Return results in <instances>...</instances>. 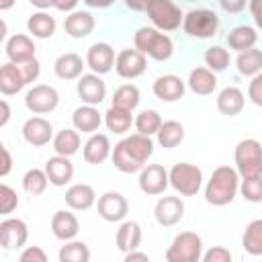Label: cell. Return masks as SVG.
<instances>
[{"mask_svg":"<svg viewBox=\"0 0 262 262\" xmlns=\"http://www.w3.org/2000/svg\"><path fill=\"white\" fill-rule=\"evenodd\" d=\"M151 154H154L151 137L133 133V135H127L115 143L111 160L119 172L135 174V172H141L145 168V162L151 158Z\"/></svg>","mask_w":262,"mask_h":262,"instance_id":"obj_1","label":"cell"},{"mask_svg":"<svg viewBox=\"0 0 262 262\" xmlns=\"http://www.w3.org/2000/svg\"><path fill=\"white\" fill-rule=\"evenodd\" d=\"M239 174L231 166H217L207 180L205 186V201L213 207H225L229 205L235 194L239 192Z\"/></svg>","mask_w":262,"mask_h":262,"instance_id":"obj_2","label":"cell"},{"mask_svg":"<svg viewBox=\"0 0 262 262\" xmlns=\"http://www.w3.org/2000/svg\"><path fill=\"white\" fill-rule=\"evenodd\" d=\"M135 49L143 53L145 57H151L156 61H168L174 53V43L166 33H160L154 27H139L133 37Z\"/></svg>","mask_w":262,"mask_h":262,"instance_id":"obj_3","label":"cell"},{"mask_svg":"<svg viewBox=\"0 0 262 262\" xmlns=\"http://www.w3.org/2000/svg\"><path fill=\"white\" fill-rule=\"evenodd\" d=\"M235 170L242 180L262 176V143L254 137H246L235 145L233 151Z\"/></svg>","mask_w":262,"mask_h":262,"instance_id":"obj_4","label":"cell"},{"mask_svg":"<svg viewBox=\"0 0 262 262\" xmlns=\"http://www.w3.org/2000/svg\"><path fill=\"white\" fill-rule=\"evenodd\" d=\"M145 14L149 16L154 29H158L160 33L176 31L184 20L182 8L172 0H149V2H145Z\"/></svg>","mask_w":262,"mask_h":262,"instance_id":"obj_5","label":"cell"},{"mask_svg":"<svg viewBox=\"0 0 262 262\" xmlns=\"http://www.w3.org/2000/svg\"><path fill=\"white\" fill-rule=\"evenodd\" d=\"M170 186L180 196H194L203 186V170L190 162H178L170 170Z\"/></svg>","mask_w":262,"mask_h":262,"instance_id":"obj_6","label":"cell"},{"mask_svg":"<svg viewBox=\"0 0 262 262\" xmlns=\"http://www.w3.org/2000/svg\"><path fill=\"white\" fill-rule=\"evenodd\" d=\"M203 239L194 231H180L166 250V262H201Z\"/></svg>","mask_w":262,"mask_h":262,"instance_id":"obj_7","label":"cell"},{"mask_svg":"<svg viewBox=\"0 0 262 262\" xmlns=\"http://www.w3.org/2000/svg\"><path fill=\"white\" fill-rule=\"evenodd\" d=\"M182 29L192 39H211L219 29V16L209 8H190L184 14Z\"/></svg>","mask_w":262,"mask_h":262,"instance_id":"obj_8","label":"cell"},{"mask_svg":"<svg viewBox=\"0 0 262 262\" xmlns=\"http://www.w3.org/2000/svg\"><path fill=\"white\" fill-rule=\"evenodd\" d=\"M59 104V92L49 84H37L25 94V106L33 115L53 113Z\"/></svg>","mask_w":262,"mask_h":262,"instance_id":"obj_9","label":"cell"},{"mask_svg":"<svg viewBox=\"0 0 262 262\" xmlns=\"http://www.w3.org/2000/svg\"><path fill=\"white\" fill-rule=\"evenodd\" d=\"M147 68V57L143 53H139L135 47H127V49H121L117 53V59H115V72L125 78V80H135L139 78Z\"/></svg>","mask_w":262,"mask_h":262,"instance_id":"obj_10","label":"cell"},{"mask_svg":"<svg viewBox=\"0 0 262 262\" xmlns=\"http://www.w3.org/2000/svg\"><path fill=\"white\" fill-rule=\"evenodd\" d=\"M96 211H98V215L104 221L119 223V221H125V217L129 213V203H127V199L121 192L108 190V192H104V194L98 196Z\"/></svg>","mask_w":262,"mask_h":262,"instance_id":"obj_11","label":"cell"},{"mask_svg":"<svg viewBox=\"0 0 262 262\" xmlns=\"http://www.w3.org/2000/svg\"><path fill=\"white\" fill-rule=\"evenodd\" d=\"M137 182H139V190L143 194L156 196V194H162L168 188L170 174H168V170L162 164H147L139 172V180Z\"/></svg>","mask_w":262,"mask_h":262,"instance_id":"obj_12","label":"cell"},{"mask_svg":"<svg viewBox=\"0 0 262 262\" xmlns=\"http://www.w3.org/2000/svg\"><path fill=\"white\" fill-rule=\"evenodd\" d=\"M29 239V227L18 217H6L0 223V244L4 250H18Z\"/></svg>","mask_w":262,"mask_h":262,"instance_id":"obj_13","label":"cell"},{"mask_svg":"<svg viewBox=\"0 0 262 262\" xmlns=\"http://www.w3.org/2000/svg\"><path fill=\"white\" fill-rule=\"evenodd\" d=\"M35 51H37V47H35L33 39L25 33H16V35L8 37V41L4 45V53H6L8 61L14 66H23V63L35 59L37 57Z\"/></svg>","mask_w":262,"mask_h":262,"instance_id":"obj_14","label":"cell"},{"mask_svg":"<svg viewBox=\"0 0 262 262\" xmlns=\"http://www.w3.org/2000/svg\"><path fill=\"white\" fill-rule=\"evenodd\" d=\"M76 92H78V96L84 104L96 106L106 98V84L96 74H84L76 82Z\"/></svg>","mask_w":262,"mask_h":262,"instance_id":"obj_15","label":"cell"},{"mask_svg":"<svg viewBox=\"0 0 262 262\" xmlns=\"http://www.w3.org/2000/svg\"><path fill=\"white\" fill-rule=\"evenodd\" d=\"M115 49L108 45V43H94L88 47L86 51V66L92 70V74L96 76H102V74H108L113 68H115Z\"/></svg>","mask_w":262,"mask_h":262,"instance_id":"obj_16","label":"cell"},{"mask_svg":"<svg viewBox=\"0 0 262 262\" xmlns=\"http://www.w3.org/2000/svg\"><path fill=\"white\" fill-rule=\"evenodd\" d=\"M151 90H154L156 98H160L162 102H176L184 96L186 82L176 74H164V76H158L154 80Z\"/></svg>","mask_w":262,"mask_h":262,"instance_id":"obj_17","label":"cell"},{"mask_svg":"<svg viewBox=\"0 0 262 262\" xmlns=\"http://www.w3.org/2000/svg\"><path fill=\"white\" fill-rule=\"evenodd\" d=\"M23 137L33 147L47 145L55 137L53 135V125L43 117H31L23 123Z\"/></svg>","mask_w":262,"mask_h":262,"instance_id":"obj_18","label":"cell"},{"mask_svg":"<svg viewBox=\"0 0 262 262\" xmlns=\"http://www.w3.org/2000/svg\"><path fill=\"white\" fill-rule=\"evenodd\" d=\"M154 217L162 227H172L184 217V203L180 196H162L154 207Z\"/></svg>","mask_w":262,"mask_h":262,"instance_id":"obj_19","label":"cell"},{"mask_svg":"<svg viewBox=\"0 0 262 262\" xmlns=\"http://www.w3.org/2000/svg\"><path fill=\"white\" fill-rule=\"evenodd\" d=\"M96 27V20L92 16L90 10H74L72 14H66V20H63V31L72 37V39H84L88 37Z\"/></svg>","mask_w":262,"mask_h":262,"instance_id":"obj_20","label":"cell"},{"mask_svg":"<svg viewBox=\"0 0 262 262\" xmlns=\"http://www.w3.org/2000/svg\"><path fill=\"white\" fill-rule=\"evenodd\" d=\"M111 154H113V147H111L108 135H104V133H94V135H90V137L86 139L84 147H82V156H84L86 164H92V166L102 164Z\"/></svg>","mask_w":262,"mask_h":262,"instance_id":"obj_21","label":"cell"},{"mask_svg":"<svg viewBox=\"0 0 262 262\" xmlns=\"http://www.w3.org/2000/svg\"><path fill=\"white\" fill-rule=\"evenodd\" d=\"M84 66H86V61L78 53L68 51V53H61L53 61V72H55V76L59 80H80L84 76L82 74Z\"/></svg>","mask_w":262,"mask_h":262,"instance_id":"obj_22","label":"cell"},{"mask_svg":"<svg viewBox=\"0 0 262 262\" xmlns=\"http://www.w3.org/2000/svg\"><path fill=\"white\" fill-rule=\"evenodd\" d=\"M102 123V117L98 113L96 106H90V104H82L78 106L74 113H72V125L78 133H88V135H94L98 133V127Z\"/></svg>","mask_w":262,"mask_h":262,"instance_id":"obj_23","label":"cell"},{"mask_svg":"<svg viewBox=\"0 0 262 262\" xmlns=\"http://www.w3.org/2000/svg\"><path fill=\"white\" fill-rule=\"evenodd\" d=\"M43 170L49 178V184L53 186H66L74 178V164L70 162V158H63V156L49 158Z\"/></svg>","mask_w":262,"mask_h":262,"instance_id":"obj_24","label":"cell"},{"mask_svg":"<svg viewBox=\"0 0 262 262\" xmlns=\"http://www.w3.org/2000/svg\"><path fill=\"white\" fill-rule=\"evenodd\" d=\"M51 231L57 239L61 242H72L78 231H80V223L78 217L70 211H55L51 217Z\"/></svg>","mask_w":262,"mask_h":262,"instance_id":"obj_25","label":"cell"},{"mask_svg":"<svg viewBox=\"0 0 262 262\" xmlns=\"http://www.w3.org/2000/svg\"><path fill=\"white\" fill-rule=\"evenodd\" d=\"M141 225L137 221H123L117 229V235H115V244L117 248L123 252V254H129V252H135L141 244Z\"/></svg>","mask_w":262,"mask_h":262,"instance_id":"obj_26","label":"cell"},{"mask_svg":"<svg viewBox=\"0 0 262 262\" xmlns=\"http://www.w3.org/2000/svg\"><path fill=\"white\" fill-rule=\"evenodd\" d=\"M246 98L244 92L237 86H225L219 94H217V111L225 117H235L244 111Z\"/></svg>","mask_w":262,"mask_h":262,"instance_id":"obj_27","label":"cell"},{"mask_svg":"<svg viewBox=\"0 0 262 262\" xmlns=\"http://www.w3.org/2000/svg\"><path fill=\"white\" fill-rule=\"evenodd\" d=\"M66 205L74 211H88L94 203H96V192L90 184H72L68 190H66Z\"/></svg>","mask_w":262,"mask_h":262,"instance_id":"obj_28","label":"cell"},{"mask_svg":"<svg viewBox=\"0 0 262 262\" xmlns=\"http://www.w3.org/2000/svg\"><path fill=\"white\" fill-rule=\"evenodd\" d=\"M186 86L199 94V96H209L213 94V90L217 88V76L209 70V68H192L190 74H188V80H186Z\"/></svg>","mask_w":262,"mask_h":262,"instance_id":"obj_29","label":"cell"},{"mask_svg":"<svg viewBox=\"0 0 262 262\" xmlns=\"http://www.w3.org/2000/svg\"><path fill=\"white\" fill-rule=\"evenodd\" d=\"M256 41H258V33L250 25H237L227 33V45H229V49H233L237 53L254 49Z\"/></svg>","mask_w":262,"mask_h":262,"instance_id":"obj_30","label":"cell"},{"mask_svg":"<svg viewBox=\"0 0 262 262\" xmlns=\"http://www.w3.org/2000/svg\"><path fill=\"white\" fill-rule=\"evenodd\" d=\"M25 86H27V82L23 78L20 68L10 63V61H6L0 68V92L4 96H12V94H18Z\"/></svg>","mask_w":262,"mask_h":262,"instance_id":"obj_31","label":"cell"},{"mask_svg":"<svg viewBox=\"0 0 262 262\" xmlns=\"http://www.w3.org/2000/svg\"><path fill=\"white\" fill-rule=\"evenodd\" d=\"M51 143H53L55 156L72 158L74 154H78V149L82 145V139H80V133L74 127H63L61 131L55 133V137H53Z\"/></svg>","mask_w":262,"mask_h":262,"instance_id":"obj_32","label":"cell"},{"mask_svg":"<svg viewBox=\"0 0 262 262\" xmlns=\"http://www.w3.org/2000/svg\"><path fill=\"white\" fill-rule=\"evenodd\" d=\"M55 27H57L55 18L47 10H37L27 20V29H29V33L35 39H49V37H53Z\"/></svg>","mask_w":262,"mask_h":262,"instance_id":"obj_33","label":"cell"},{"mask_svg":"<svg viewBox=\"0 0 262 262\" xmlns=\"http://www.w3.org/2000/svg\"><path fill=\"white\" fill-rule=\"evenodd\" d=\"M235 68L242 76H248V78H254L262 72V49H248V51H242L237 53L235 57Z\"/></svg>","mask_w":262,"mask_h":262,"instance_id":"obj_34","label":"cell"},{"mask_svg":"<svg viewBox=\"0 0 262 262\" xmlns=\"http://www.w3.org/2000/svg\"><path fill=\"white\" fill-rule=\"evenodd\" d=\"M135 123L133 115L129 111H123V108H117V106H111L106 113H104V125L111 133H117V135H123L131 129V125Z\"/></svg>","mask_w":262,"mask_h":262,"instance_id":"obj_35","label":"cell"},{"mask_svg":"<svg viewBox=\"0 0 262 262\" xmlns=\"http://www.w3.org/2000/svg\"><path fill=\"white\" fill-rule=\"evenodd\" d=\"M141 100V94H139V88L135 84H123L115 90L113 94V104L111 106H117V108H123V111H129L133 113L137 108Z\"/></svg>","mask_w":262,"mask_h":262,"instance_id":"obj_36","label":"cell"},{"mask_svg":"<svg viewBox=\"0 0 262 262\" xmlns=\"http://www.w3.org/2000/svg\"><path fill=\"white\" fill-rule=\"evenodd\" d=\"M156 137H158V143L164 149H172V147H176V145L182 143V139H184V127L178 121H164Z\"/></svg>","mask_w":262,"mask_h":262,"instance_id":"obj_37","label":"cell"},{"mask_svg":"<svg viewBox=\"0 0 262 262\" xmlns=\"http://www.w3.org/2000/svg\"><path fill=\"white\" fill-rule=\"evenodd\" d=\"M242 248L250 256H262V219H254L246 225L242 235Z\"/></svg>","mask_w":262,"mask_h":262,"instance_id":"obj_38","label":"cell"},{"mask_svg":"<svg viewBox=\"0 0 262 262\" xmlns=\"http://www.w3.org/2000/svg\"><path fill=\"white\" fill-rule=\"evenodd\" d=\"M162 117L156 108H143L137 117H135V131L139 135H145V137H151V135H158L160 127H162Z\"/></svg>","mask_w":262,"mask_h":262,"instance_id":"obj_39","label":"cell"},{"mask_svg":"<svg viewBox=\"0 0 262 262\" xmlns=\"http://www.w3.org/2000/svg\"><path fill=\"white\" fill-rule=\"evenodd\" d=\"M59 262H90V248L84 242H66L57 252Z\"/></svg>","mask_w":262,"mask_h":262,"instance_id":"obj_40","label":"cell"},{"mask_svg":"<svg viewBox=\"0 0 262 262\" xmlns=\"http://www.w3.org/2000/svg\"><path fill=\"white\" fill-rule=\"evenodd\" d=\"M47 184H49V178H47L45 170H41V168H31V170H27L25 176H23V188H25V192H29L31 196L43 194L45 188H47Z\"/></svg>","mask_w":262,"mask_h":262,"instance_id":"obj_41","label":"cell"},{"mask_svg":"<svg viewBox=\"0 0 262 262\" xmlns=\"http://www.w3.org/2000/svg\"><path fill=\"white\" fill-rule=\"evenodd\" d=\"M203 59H205V66L213 74H217V72H223L229 66V51L221 45H211V47L205 49Z\"/></svg>","mask_w":262,"mask_h":262,"instance_id":"obj_42","label":"cell"},{"mask_svg":"<svg viewBox=\"0 0 262 262\" xmlns=\"http://www.w3.org/2000/svg\"><path fill=\"white\" fill-rule=\"evenodd\" d=\"M239 192L248 203H262V176L239 182Z\"/></svg>","mask_w":262,"mask_h":262,"instance_id":"obj_43","label":"cell"},{"mask_svg":"<svg viewBox=\"0 0 262 262\" xmlns=\"http://www.w3.org/2000/svg\"><path fill=\"white\" fill-rule=\"evenodd\" d=\"M18 207V194L12 186L0 184V211L2 215H10Z\"/></svg>","mask_w":262,"mask_h":262,"instance_id":"obj_44","label":"cell"},{"mask_svg":"<svg viewBox=\"0 0 262 262\" xmlns=\"http://www.w3.org/2000/svg\"><path fill=\"white\" fill-rule=\"evenodd\" d=\"M231 252L223 246H213L209 248L205 254H203V260L201 262H231Z\"/></svg>","mask_w":262,"mask_h":262,"instance_id":"obj_45","label":"cell"},{"mask_svg":"<svg viewBox=\"0 0 262 262\" xmlns=\"http://www.w3.org/2000/svg\"><path fill=\"white\" fill-rule=\"evenodd\" d=\"M18 262H49L47 260V254L43 248L39 246H29L23 250V254L18 256Z\"/></svg>","mask_w":262,"mask_h":262,"instance_id":"obj_46","label":"cell"},{"mask_svg":"<svg viewBox=\"0 0 262 262\" xmlns=\"http://www.w3.org/2000/svg\"><path fill=\"white\" fill-rule=\"evenodd\" d=\"M18 68H20L23 78H25L27 84H33V82L39 78V74H41V63H39L37 57L31 59V61H27V63H23V66H18Z\"/></svg>","mask_w":262,"mask_h":262,"instance_id":"obj_47","label":"cell"},{"mask_svg":"<svg viewBox=\"0 0 262 262\" xmlns=\"http://www.w3.org/2000/svg\"><path fill=\"white\" fill-rule=\"evenodd\" d=\"M248 98L256 106H262V72L258 76H254L252 82L248 84Z\"/></svg>","mask_w":262,"mask_h":262,"instance_id":"obj_48","label":"cell"},{"mask_svg":"<svg viewBox=\"0 0 262 262\" xmlns=\"http://www.w3.org/2000/svg\"><path fill=\"white\" fill-rule=\"evenodd\" d=\"M0 156H2V164H0V176H8V172L12 170V156L8 151L6 145H0Z\"/></svg>","mask_w":262,"mask_h":262,"instance_id":"obj_49","label":"cell"},{"mask_svg":"<svg viewBox=\"0 0 262 262\" xmlns=\"http://www.w3.org/2000/svg\"><path fill=\"white\" fill-rule=\"evenodd\" d=\"M248 8H250V12H252V16H254L256 27L262 31V0H252V2L248 4Z\"/></svg>","mask_w":262,"mask_h":262,"instance_id":"obj_50","label":"cell"},{"mask_svg":"<svg viewBox=\"0 0 262 262\" xmlns=\"http://www.w3.org/2000/svg\"><path fill=\"white\" fill-rule=\"evenodd\" d=\"M219 6L225 10V12H239V10H244L246 8V2L244 0H235V2H227V0H221L219 2Z\"/></svg>","mask_w":262,"mask_h":262,"instance_id":"obj_51","label":"cell"},{"mask_svg":"<svg viewBox=\"0 0 262 262\" xmlns=\"http://www.w3.org/2000/svg\"><path fill=\"white\" fill-rule=\"evenodd\" d=\"M123 262H151V260H149V256H147L145 252H139V250H135V252H129V254H125Z\"/></svg>","mask_w":262,"mask_h":262,"instance_id":"obj_52","label":"cell"},{"mask_svg":"<svg viewBox=\"0 0 262 262\" xmlns=\"http://www.w3.org/2000/svg\"><path fill=\"white\" fill-rule=\"evenodd\" d=\"M53 8H57V10H66L68 14H72L74 10H78V2H76V0H68V2H55V4H53Z\"/></svg>","mask_w":262,"mask_h":262,"instance_id":"obj_53","label":"cell"},{"mask_svg":"<svg viewBox=\"0 0 262 262\" xmlns=\"http://www.w3.org/2000/svg\"><path fill=\"white\" fill-rule=\"evenodd\" d=\"M0 108H2V117H0V127H4V125L8 123V119H10V106H8V102H6V100H0Z\"/></svg>","mask_w":262,"mask_h":262,"instance_id":"obj_54","label":"cell"},{"mask_svg":"<svg viewBox=\"0 0 262 262\" xmlns=\"http://www.w3.org/2000/svg\"><path fill=\"white\" fill-rule=\"evenodd\" d=\"M127 8H131V10H143V12H145V4H133V2H127Z\"/></svg>","mask_w":262,"mask_h":262,"instance_id":"obj_55","label":"cell"}]
</instances>
